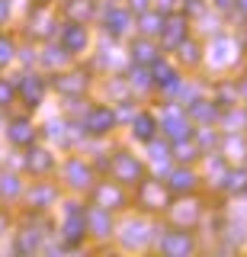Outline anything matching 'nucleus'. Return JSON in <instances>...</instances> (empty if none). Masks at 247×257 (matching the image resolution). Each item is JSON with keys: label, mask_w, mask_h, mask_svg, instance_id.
Returning a JSON list of instances; mask_svg holds the SVG:
<instances>
[{"label": "nucleus", "mask_w": 247, "mask_h": 257, "mask_svg": "<svg viewBox=\"0 0 247 257\" xmlns=\"http://www.w3.org/2000/svg\"><path fill=\"white\" fill-rule=\"evenodd\" d=\"M10 135H13V142H26V139H33V132H26V125H23V122H20V125H13V132H10Z\"/></svg>", "instance_id": "f257e3e1"}, {"label": "nucleus", "mask_w": 247, "mask_h": 257, "mask_svg": "<svg viewBox=\"0 0 247 257\" xmlns=\"http://www.w3.org/2000/svg\"><path fill=\"white\" fill-rule=\"evenodd\" d=\"M10 96V87H0V100H7Z\"/></svg>", "instance_id": "f03ea898"}, {"label": "nucleus", "mask_w": 247, "mask_h": 257, "mask_svg": "<svg viewBox=\"0 0 247 257\" xmlns=\"http://www.w3.org/2000/svg\"><path fill=\"white\" fill-rule=\"evenodd\" d=\"M7 13V4H4V0H0V16H4Z\"/></svg>", "instance_id": "7ed1b4c3"}]
</instances>
